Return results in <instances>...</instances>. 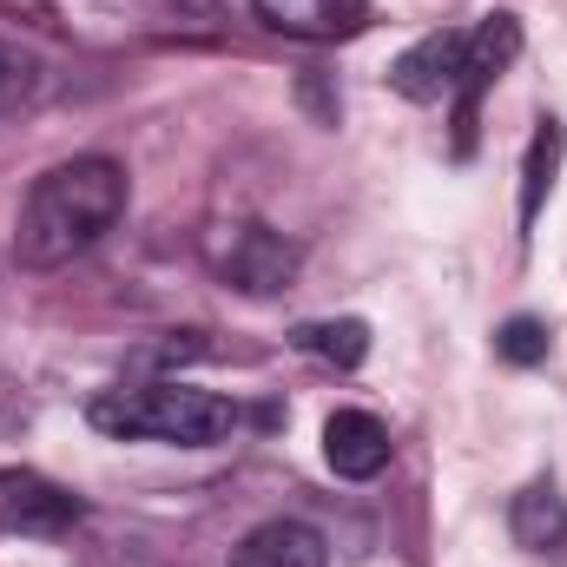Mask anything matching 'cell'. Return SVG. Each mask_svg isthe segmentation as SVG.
Masks as SVG:
<instances>
[{"instance_id": "cell-1", "label": "cell", "mask_w": 567, "mask_h": 567, "mask_svg": "<svg viewBox=\"0 0 567 567\" xmlns=\"http://www.w3.org/2000/svg\"><path fill=\"white\" fill-rule=\"evenodd\" d=\"M126 165L120 158H66L53 165L47 178H33L27 205H20V225H13V258L27 271H60L73 265L80 251H93L120 218H126Z\"/></svg>"}, {"instance_id": "cell-2", "label": "cell", "mask_w": 567, "mask_h": 567, "mask_svg": "<svg viewBox=\"0 0 567 567\" xmlns=\"http://www.w3.org/2000/svg\"><path fill=\"white\" fill-rule=\"evenodd\" d=\"M86 416L120 442L205 449V442H225L238 429V403H225L212 390H185V383H126V390H100Z\"/></svg>"}, {"instance_id": "cell-3", "label": "cell", "mask_w": 567, "mask_h": 567, "mask_svg": "<svg viewBox=\"0 0 567 567\" xmlns=\"http://www.w3.org/2000/svg\"><path fill=\"white\" fill-rule=\"evenodd\" d=\"M205 251H212V271L218 278L251 290V297H271V290H284V284L297 278V245L284 231H271V225H258V218L218 225L205 238Z\"/></svg>"}, {"instance_id": "cell-4", "label": "cell", "mask_w": 567, "mask_h": 567, "mask_svg": "<svg viewBox=\"0 0 567 567\" xmlns=\"http://www.w3.org/2000/svg\"><path fill=\"white\" fill-rule=\"evenodd\" d=\"M515 53H522V20H515V13H488L482 27H468V53H462V73H455V158L475 152L482 93L508 73Z\"/></svg>"}, {"instance_id": "cell-5", "label": "cell", "mask_w": 567, "mask_h": 567, "mask_svg": "<svg viewBox=\"0 0 567 567\" xmlns=\"http://www.w3.org/2000/svg\"><path fill=\"white\" fill-rule=\"evenodd\" d=\"M86 508L53 488L47 475H27V468H0V528L7 535H66Z\"/></svg>"}, {"instance_id": "cell-6", "label": "cell", "mask_w": 567, "mask_h": 567, "mask_svg": "<svg viewBox=\"0 0 567 567\" xmlns=\"http://www.w3.org/2000/svg\"><path fill=\"white\" fill-rule=\"evenodd\" d=\"M258 20L271 33H290V40H310V47H330V40H350L363 33L370 20V0H251Z\"/></svg>"}, {"instance_id": "cell-7", "label": "cell", "mask_w": 567, "mask_h": 567, "mask_svg": "<svg viewBox=\"0 0 567 567\" xmlns=\"http://www.w3.org/2000/svg\"><path fill=\"white\" fill-rule=\"evenodd\" d=\"M462 53H468V27H442V33H423L396 66H390V86L403 100H442L455 93V73H462Z\"/></svg>"}, {"instance_id": "cell-8", "label": "cell", "mask_w": 567, "mask_h": 567, "mask_svg": "<svg viewBox=\"0 0 567 567\" xmlns=\"http://www.w3.org/2000/svg\"><path fill=\"white\" fill-rule=\"evenodd\" d=\"M323 462L343 475V482H370L390 468V429L377 423L370 410H337L323 423Z\"/></svg>"}, {"instance_id": "cell-9", "label": "cell", "mask_w": 567, "mask_h": 567, "mask_svg": "<svg viewBox=\"0 0 567 567\" xmlns=\"http://www.w3.org/2000/svg\"><path fill=\"white\" fill-rule=\"evenodd\" d=\"M231 567H330V548L310 522H265L231 548Z\"/></svg>"}, {"instance_id": "cell-10", "label": "cell", "mask_w": 567, "mask_h": 567, "mask_svg": "<svg viewBox=\"0 0 567 567\" xmlns=\"http://www.w3.org/2000/svg\"><path fill=\"white\" fill-rule=\"evenodd\" d=\"M508 535H515L528 555H561L567 548V495L555 482H528V488L508 502Z\"/></svg>"}, {"instance_id": "cell-11", "label": "cell", "mask_w": 567, "mask_h": 567, "mask_svg": "<svg viewBox=\"0 0 567 567\" xmlns=\"http://www.w3.org/2000/svg\"><path fill=\"white\" fill-rule=\"evenodd\" d=\"M561 152H567L561 120H535L528 152H522V231L542 218V205H548V192H555V172H561Z\"/></svg>"}, {"instance_id": "cell-12", "label": "cell", "mask_w": 567, "mask_h": 567, "mask_svg": "<svg viewBox=\"0 0 567 567\" xmlns=\"http://www.w3.org/2000/svg\"><path fill=\"white\" fill-rule=\"evenodd\" d=\"M297 350L337 363V370H357L370 357V323L363 317H323V323H297Z\"/></svg>"}, {"instance_id": "cell-13", "label": "cell", "mask_w": 567, "mask_h": 567, "mask_svg": "<svg viewBox=\"0 0 567 567\" xmlns=\"http://www.w3.org/2000/svg\"><path fill=\"white\" fill-rule=\"evenodd\" d=\"M495 350H502L508 363H522V370H528V363H542V357H548V323H542V317H508V323L495 330Z\"/></svg>"}, {"instance_id": "cell-14", "label": "cell", "mask_w": 567, "mask_h": 567, "mask_svg": "<svg viewBox=\"0 0 567 567\" xmlns=\"http://www.w3.org/2000/svg\"><path fill=\"white\" fill-rule=\"evenodd\" d=\"M13 100V73H7V60H0V106Z\"/></svg>"}]
</instances>
